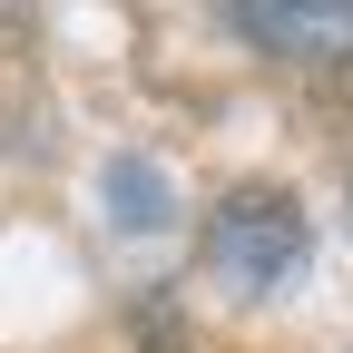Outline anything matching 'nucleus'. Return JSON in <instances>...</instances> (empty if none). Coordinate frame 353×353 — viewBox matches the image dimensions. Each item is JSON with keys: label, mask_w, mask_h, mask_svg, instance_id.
<instances>
[{"label": "nucleus", "mask_w": 353, "mask_h": 353, "mask_svg": "<svg viewBox=\"0 0 353 353\" xmlns=\"http://www.w3.org/2000/svg\"><path fill=\"white\" fill-rule=\"evenodd\" d=\"M245 30L294 59H343L353 50V0H245Z\"/></svg>", "instance_id": "2"}, {"label": "nucleus", "mask_w": 353, "mask_h": 353, "mask_svg": "<svg viewBox=\"0 0 353 353\" xmlns=\"http://www.w3.org/2000/svg\"><path fill=\"white\" fill-rule=\"evenodd\" d=\"M294 255H304V216H294V196L245 187V196L216 206V226H206V265H216L226 285H245V294L285 285V275H294Z\"/></svg>", "instance_id": "1"}]
</instances>
